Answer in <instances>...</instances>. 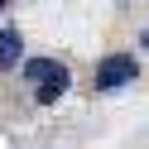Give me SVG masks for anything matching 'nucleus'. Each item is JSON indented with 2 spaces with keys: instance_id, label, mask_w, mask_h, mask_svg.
<instances>
[{
  "instance_id": "f257e3e1",
  "label": "nucleus",
  "mask_w": 149,
  "mask_h": 149,
  "mask_svg": "<svg viewBox=\"0 0 149 149\" xmlns=\"http://www.w3.org/2000/svg\"><path fill=\"white\" fill-rule=\"evenodd\" d=\"M135 58L130 53H111V58H101L96 63V91H116V87H125V82H135Z\"/></svg>"
},
{
  "instance_id": "f03ea898",
  "label": "nucleus",
  "mask_w": 149,
  "mask_h": 149,
  "mask_svg": "<svg viewBox=\"0 0 149 149\" xmlns=\"http://www.w3.org/2000/svg\"><path fill=\"white\" fill-rule=\"evenodd\" d=\"M58 72H63V63H53V58H29V63H24V77H29L34 87H43V82L58 77Z\"/></svg>"
},
{
  "instance_id": "7ed1b4c3",
  "label": "nucleus",
  "mask_w": 149,
  "mask_h": 149,
  "mask_svg": "<svg viewBox=\"0 0 149 149\" xmlns=\"http://www.w3.org/2000/svg\"><path fill=\"white\" fill-rule=\"evenodd\" d=\"M63 91H68V68H63L58 77H48L43 87H34V101H39V106H53V101H58Z\"/></svg>"
},
{
  "instance_id": "20e7f679",
  "label": "nucleus",
  "mask_w": 149,
  "mask_h": 149,
  "mask_svg": "<svg viewBox=\"0 0 149 149\" xmlns=\"http://www.w3.org/2000/svg\"><path fill=\"white\" fill-rule=\"evenodd\" d=\"M19 29H0V68H15L19 63Z\"/></svg>"
},
{
  "instance_id": "39448f33",
  "label": "nucleus",
  "mask_w": 149,
  "mask_h": 149,
  "mask_svg": "<svg viewBox=\"0 0 149 149\" xmlns=\"http://www.w3.org/2000/svg\"><path fill=\"white\" fill-rule=\"evenodd\" d=\"M144 53H149V29H144Z\"/></svg>"
},
{
  "instance_id": "423d86ee",
  "label": "nucleus",
  "mask_w": 149,
  "mask_h": 149,
  "mask_svg": "<svg viewBox=\"0 0 149 149\" xmlns=\"http://www.w3.org/2000/svg\"><path fill=\"white\" fill-rule=\"evenodd\" d=\"M5 5H10V0H0V10H5Z\"/></svg>"
}]
</instances>
